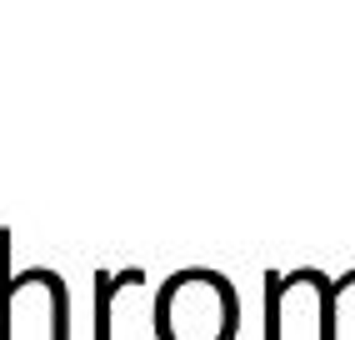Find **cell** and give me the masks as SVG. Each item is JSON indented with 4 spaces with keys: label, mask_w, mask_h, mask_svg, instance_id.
Segmentation results:
<instances>
[{
    "label": "cell",
    "mask_w": 355,
    "mask_h": 340,
    "mask_svg": "<svg viewBox=\"0 0 355 340\" xmlns=\"http://www.w3.org/2000/svg\"><path fill=\"white\" fill-rule=\"evenodd\" d=\"M146 280V271L140 265H125V271H96V321H90V340H115V296L121 290H130V285H140Z\"/></svg>",
    "instance_id": "obj_2"
},
{
    "label": "cell",
    "mask_w": 355,
    "mask_h": 340,
    "mask_svg": "<svg viewBox=\"0 0 355 340\" xmlns=\"http://www.w3.org/2000/svg\"><path fill=\"white\" fill-rule=\"evenodd\" d=\"M0 340H15V265H10V226H0Z\"/></svg>",
    "instance_id": "obj_3"
},
{
    "label": "cell",
    "mask_w": 355,
    "mask_h": 340,
    "mask_svg": "<svg viewBox=\"0 0 355 340\" xmlns=\"http://www.w3.org/2000/svg\"><path fill=\"white\" fill-rule=\"evenodd\" d=\"M150 325L155 340H235L241 335V290L216 265H180L155 290Z\"/></svg>",
    "instance_id": "obj_1"
},
{
    "label": "cell",
    "mask_w": 355,
    "mask_h": 340,
    "mask_svg": "<svg viewBox=\"0 0 355 340\" xmlns=\"http://www.w3.org/2000/svg\"><path fill=\"white\" fill-rule=\"evenodd\" d=\"M266 340H286V271H266Z\"/></svg>",
    "instance_id": "obj_4"
}]
</instances>
